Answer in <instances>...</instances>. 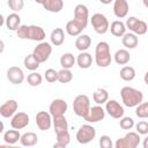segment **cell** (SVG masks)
Returning <instances> with one entry per match:
<instances>
[{"label":"cell","mask_w":148,"mask_h":148,"mask_svg":"<svg viewBox=\"0 0 148 148\" xmlns=\"http://www.w3.org/2000/svg\"><path fill=\"white\" fill-rule=\"evenodd\" d=\"M105 112H106L105 109H103L99 104H97V105L90 108L88 114H87L83 119H84L86 121H88V123H91V124H94V123H98V121H101V120L104 119V117H105Z\"/></svg>","instance_id":"cell-13"},{"label":"cell","mask_w":148,"mask_h":148,"mask_svg":"<svg viewBox=\"0 0 148 148\" xmlns=\"http://www.w3.org/2000/svg\"><path fill=\"white\" fill-rule=\"evenodd\" d=\"M120 96H121V101L124 105L127 108H135L143 101V94L140 90L128 87V86L121 88Z\"/></svg>","instance_id":"cell-1"},{"label":"cell","mask_w":148,"mask_h":148,"mask_svg":"<svg viewBox=\"0 0 148 148\" xmlns=\"http://www.w3.org/2000/svg\"><path fill=\"white\" fill-rule=\"evenodd\" d=\"M101 1V3H103V5H109V3H111L112 1H114V0H99Z\"/></svg>","instance_id":"cell-46"},{"label":"cell","mask_w":148,"mask_h":148,"mask_svg":"<svg viewBox=\"0 0 148 148\" xmlns=\"http://www.w3.org/2000/svg\"><path fill=\"white\" fill-rule=\"evenodd\" d=\"M113 60L118 65H126L131 60V54L126 49H119L113 54Z\"/></svg>","instance_id":"cell-25"},{"label":"cell","mask_w":148,"mask_h":148,"mask_svg":"<svg viewBox=\"0 0 148 148\" xmlns=\"http://www.w3.org/2000/svg\"><path fill=\"white\" fill-rule=\"evenodd\" d=\"M135 114L141 119L148 118V102H142L135 106Z\"/></svg>","instance_id":"cell-38"},{"label":"cell","mask_w":148,"mask_h":148,"mask_svg":"<svg viewBox=\"0 0 148 148\" xmlns=\"http://www.w3.org/2000/svg\"><path fill=\"white\" fill-rule=\"evenodd\" d=\"M29 116L25 112H16L10 120V126L15 130H22L29 125Z\"/></svg>","instance_id":"cell-14"},{"label":"cell","mask_w":148,"mask_h":148,"mask_svg":"<svg viewBox=\"0 0 148 148\" xmlns=\"http://www.w3.org/2000/svg\"><path fill=\"white\" fill-rule=\"evenodd\" d=\"M7 3H8V7L15 13L21 12L24 7V0H8Z\"/></svg>","instance_id":"cell-40"},{"label":"cell","mask_w":148,"mask_h":148,"mask_svg":"<svg viewBox=\"0 0 148 148\" xmlns=\"http://www.w3.org/2000/svg\"><path fill=\"white\" fill-rule=\"evenodd\" d=\"M74 20L83 28L86 29L88 25V20H89V9L86 5L79 3L74 8Z\"/></svg>","instance_id":"cell-9"},{"label":"cell","mask_w":148,"mask_h":148,"mask_svg":"<svg viewBox=\"0 0 148 148\" xmlns=\"http://www.w3.org/2000/svg\"><path fill=\"white\" fill-rule=\"evenodd\" d=\"M135 130L140 135H147L148 134V121L141 120L138 124H135Z\"/></svg>","instance_id":"cell-43"},{"label":"cell","mask_w":148,"mask_h":148,"mask_svg":"<svg viewBox=\"0 0 148 148\" xmlns=\"http://www.w3.org/2000/svg\"><path fill=\"white\" fill-rule=\"evenodd\" d=\"M126 24L124 22H121L120 20H116L111 23L110 25V31L114 37H123L126 34Z\"/></svg>","instance_id":"cell-22"},{"label":"cell","mask_w":148,"mask_h":148,"mask_svg":"<svg viewBox=\"0 0 148 148\" xmlns=\"http://www.w3.org/2000/svg\"><path fill=\"white\" fill-rule=\"evenodd\" d=\"M53 128H54V133L68 131V123L65 118V114L53 117Z\"/></svg>","instance_id":"cell-29"},{"label":"cell","mask_w":148,"mask_h":148,"mask_svg":"<svg viewBox=\"0 0 148 148\" xmlns=\"http://www.w3.org/2000/svg\"><path fill=\"white\" fill-rule=\"evenodd\" d=\"M65 29H66V32H67L69 36H74V37L81 35V32L83 31V28H82L74 18L71 20V21H68V22L66 23Z\"/></svg>","instance_id":"cell-30"},{"label":"cell","mask_w":148,"mask_h":148,"mask_svg":"<svg viewBox=\"0 0 148 148\" xmlns=\"http://www.w3.org/2000/svg\"><path fill=\"white\" fill-rule=\"evenodd\" d=\"M90 110V99L87 95H77L73 101V111L77 117L84 118Z\"/></svg>","instance_id":"cell-3"},{"label":"cell","mask_w":148,"mask_h":148,"mask_svg":"<svg viewBox=\"0 0 148 148\" xmlns=\"http://www.w3.org/2000/svg\"><path fill=\"white\" fill-rule=\"evenodd\" d=\"M6 28L10 31H16L21 27V17L17 13H12L6 17Z\"/></svg>","instance_id":"cell-18"},{"label":"cell","mask_w":148,"mask_h":148,"mask_svg":"<svg viewBox=\"0 0 148 148\" xmlns=\"http://www.w3.org/2000/svg\"><path fill=\"white\" fill-rule=\"evenodd\" d=\"M44 79H45L47 82L53 83V82L58 81V72H57L56 69H53V68H49V69H46L45 73H44Z\"/></svg>","instance_id":"cell-41"},{"label":"cell","mask_w":148,"mask_h":148,"mask_svg":"<svg viewBox=\"0 0 148 148\" xmlns=\"http://www.w3.org/2000/svg\"><path fill=\"white\" fill-rule=\"evenodd\" d=\"M76 62V58L74 57V54L67 52V53H64L61 57H60V65L62 68H67V69H71Z\"/></svg>","instance_id":"cell-33"},{"label":"cell","mask_w":148,"mask_h":148,"mask_svg":"<svg viewBox=\"0 0 148 148\" xmlns=\"http://www.w3.org/2000/svg\"><path fill=\"white\" fill-rule=\"evenodd\" d=\"M119 75L124 81H132L135 77V69L132 66H124L120 69Z\"/></svg>","instance_id":"cell-35"},{"label":"cell","mask_w":148,"mask_h":148,"mask_svg":"<svg viewBox=\"0 0 148 148\" xmlns=\"http://www.w3.org/2000/svg\"><path fill=\"white\" fill-rule=\"evenodd\" d=\"M130 10L128 1L127 0H114L113 1V13L116 17L118 18H124L127 16Z\"/></svg>","instance_id":"cell-17"},{"label":"cell","mask_w":148,"mask_h":148,"mask_svg":"<svg viewBox=\"0 0 148 148\" xmlns=\"http://www.w3.org/2000/svg\"><path fill=\"white\" fill-rule=\"evenodd\" d=\"M17 108L18 105L15 99H8L0 106V114L3 118H10L16 113Z\"/></svg>","instance_id":"cell-16"},{"label":"cell","mask_w":148,"mask_h":148,"mask_svg":"<svg viewBox=\"0 0 148 148\" xmlns=\"http://www.w3.org/2000/svg\"><path fill=\"white\" fill-rule=\"evenodd\" d=\"M105 111L110 117L114 119H120L121 117H124L125 113L123 105H120V103L117 102L116 99H109L105 103Z\"/></svg>","instance_id":"cell-10"},{"label":"cell","mask_w":148,"mask_h":148,"mask_svg":"<svg viewBox=\"0 0 148 148\" xmlns=\"http://www.w3.org/2000/svg\"><path fill=\"white\" fill-rule=\"evenodd\" d=\"M142 2H143V6L148 9V0H142Z\"/></svg>","instance_id":"cell-48"},{"label":"cell","mask_w":148,"mask_h":148,"mask_svg":"<svg viewBox=\"0 0 148 148\" xmlns=\"http://www.w3.org/2000/svg\"><path fill=\"white\" fill-rule=\"evenodd\" d=\"M96 136V130L94 126L89 124H84L80 126V128L76 132V141L81 145H87L90 141H92Z\"/></svg>","instance_id":"cell-6"},{"label":"cell","mask_w":148,"mask_h":148,"mask_svg":"<svg viewBox=\"0 0 148 148\" xmlns=\"http://www.w3.org/2000/svg\"><path fill=\"white\" fill-rule=\"evenodd\" d=\"M27 81H28V84L29 86H31V87H38L42 83V81H43V76L39 73H37V72H32V73H30L28 75Z\"/></svg>","instance_id":"cell-37"},{"label":"cell","mask_w":148,"mask_h":148,"mask_svg":"<svg viewBox=\"0 0 148 148\" xmlns=\"http://www.w3.org/2000/svg\"><path fill=\"white\" fill-rule=\"evenodd\" d=\"M56 135H57V142L53 145L54 148H57V147L65 148V147H67L69 145V142H71V135H69V132L68 131L56 133Z\"/></svg>","instance_id":"cell-31"},{"label":"cell","mask_w":148,"mask_h":148,"mask_svg":"<svg viewBox=\"0 0 148 148\" xmlns=\"http://www.w3.org/2000/svg\"><path fill=\"white\" fill-rule=\"evenodd\" d=\"M16 35L21 39H29V25L21 24V27L16 30Z\"/></svg>","instance_id":"cell-42"},{"label":"cell","mask_w":148,"mask_h":148,"mask_svg":"<svg viewBox=\"0 0 148 148\" xmlns=\"http://www.w3.org/2000/svg\"><path fill=\"white\" fill-rule=\"evenodd\" d=\"M51 53H52V46L47 42H40L39 44H37V46H35L32 51V54L36 57V59L40 64L49 60Z\"/></svg>","instance_id":"cell-8"},{"label":"cell","mask_w":148,"mask_h":148,"mask_svg":"<svg viewBox=\"0 0 148 148\" xmlns=\"http://www.w3.org/2000/svg\"><path fill=\"white\" fill-rule=\"evenodd\" d=\"M126 28L131 31L134 32L135 35H145L148 31V25L145 21L139 20L135 16H130L126 20Z\"/></svg>","instance_id":"cell-7"},{"label":"cell","mask_w":148,"mask_h":148,"mask_svg":"<svg viewBox=\"0 0 148 148\" xmlns=\"http://www.w3.org/2000/svg\"><path fill=\"white\" fill-rule=\"evenodd\" d=\"M20 142L24 147H34L38 142V136L34 132H25L21 135Z\"/></svg>","instance_id":"cell-27"},{"label":"cell","mask_w":148,"mask_h":148,"mask_svg":"<svg viewBox=\"0 0 148 148\" xmlns=\"http://www.w3.org/2000/svg\"><path fill=\"white\" fill-rule=\"evenodd\" d=\"M76 64L80 68L82 69H87L91 66L92 64V56L90 53H88L87 51L80 52L79 56L76 57Z\"/></svg>","instance_id":"cell-21"},{"label":"cell","mask_w":148,"mask_h":148,"mask_svg":"<svg viewBox=\"0 0 148 148\" xmlns=\"http://www.w3.org/2000/svg\"><path fill=\"white\" fill-rule=\"evenodd\" d=\"M21 139V134L18 132V130H8L7 132L3 133V141L7 145H15L17 141H20Z\"/></svg>","instance_id":"cell-32"},{"label":"cell","mask_w":148,"mask_h":148,"mask_svg":"<svg viewBox=\"0 0 148 148\" xmlns=\"http://www.w3.org/2000/svg\"><path fill=\"white\" fill-rule=\"evenodd\" d=\"M111 52H110V45L106 42H99L97 43L95 47V61L98 67H108L111 65Z\"/></svg>","instance_id":"cell-2"},{"label":"cell","mask_w":148,"mask_h":148,"mask_svg":"<svg viewBox=\"0 0 148 148\" xmlns=\"http://www.w3.org/2000/svg\"><path fill=\"white\" fill-rule=\"evenodd\" d=\"M143 81H145V83L148 86V71L145 73V76H143Z\"/></svg>","instance_id":"cell-47"},{"label":"cell","mask_w":148,"mask_h":148,"mask_svg":"<svg viewBox=\"0 0 148 148\" xmlns=\"http://www.w3.org/2000/svg\"><path fill=\"white\" fill-rule=\"evenodd\" d=\"M43 8L50 13H59L64 8L62 0H44L42 3Z\"/></svg>","instance_id":"cell-19"},{"label":"cell","mask_w":148,"mask_h":148,"mask_svg":"<svg viewBox=\"0 0 148 148\" xmlns=\"http://www.w3.org/2000/svg\"><path fill=\"white\" fill-rule=\"evenodd\" d=\"M36 125L40 131H47L53 124V117L50 112L46 111H39L37 112L36 117Z\"/></svg>","instance_id":"cell-11"},{"label":"cell","mask_w":148,"mask_h":148,"mask_svg":"<svg viewBox=\"0 0 148 148\" xmlns=\"http://www.w3.org/2000/svg\"><path fill=\"white\" fill-rule=\"evenodd\" d=\"M140 134L138 132H128L125 136L118 139L114 143L116 148H136L140 145Z\"/></svg>","instance_id":"cell-4"},{"label":"cell","mask_w":148,"mask_h":148,"mask_svg":"<svg viewBox=\"0 0 148 148\" xmlns=\"http://www.w3.org/2000/svg\"><path fill=\"white\" fill-rule=\"evenodd\" d=\"M43 1H44V0H35V2H37V3H40V5L43 3Z\"/></svg>","instance_id":"cell-49"},{"label":"cell","mask_w":148,"mask_h":148,"mask_svg":"<svg viewBox=\"0 0 148 148\" xmlns=\"http://www.w3.org/2000/svg\"><path fill=\"white\" fill-rule=\"evenodd\" d=\"M45 38V31L42 27L31 24L29 25V39L35 42H43Z\"/></svg>","instance_id":"cell-20"},{"label":"cell","mask_w":148,"mask_h":148,"mask_svg":"<svg viewBox=\"0 0 148 148\" xmlns=\"http://www.w3.org/2000/svg\"><path fill=\"white\" fill-rule=\"evenodd\" d=\"M119 126L123 130L128 131V130H132L135 126V123H134L133 118H131V117H121L120 121H119Z\"/></svg>","instance_id":"cell-39"},{"label":"cell","mask_w":148,"mask_h":148,"mask_svg":"<svg viewBox=\"0 0 148 148\" xmlns=\"http://www.w3.org/2000/svg\"><path fill=\"white\" fill-rule=\"evenodd\" d=\"M50 39H51V44L54 46H60L64 44L65 42V31L61 28H56L52 30L51 35H50Z\"/></svg>","instance_id":"cell-23"},{"label":"cell","mask_w":148,"mask_h":148,"mask_svg":"<svg viewBox=\"0 0 148 148\" xmlns=\"http://www.w3.org/2000/svg\"><path fill=\"white\" fill-rule=\"evenodd\" d=\"M92 99L96 104H105L109 101V92L104 88H97L92 94Z\"/></svg>","instance_id":"cell-28"},{"label":"cell","mask_w":148,"mask_h":148,"mask_svg":"<svg viewBox=\"0 0 148 148\" xmlns=\"http://www.w3.org/2000/svg\"><path fill=\"white\" fill-rule=\"evenodd\" d=\"M90 23H91L94 30L99 35L106 34L110 29V23H109L106 16L102 13H95L90 18Z\"/></svg>","instance_id":"cell-5"},{"label":"cell","mask_w":148,"mask_h":148,"mask_svg":"<svg viewBox=\"0 0 148 148\" xmlns=\"http://www.w3.org/2000/svg\"><path fill=\"white\" fill-rule=\"evenodd\" d=\"M7 79L13 84H21L24 81V73L22 68L17 66H12L7 69Z\"/></svg>","instance_id":"cell-15"},{"label":"cell","mask_w":148,"mask_h":148,"mask_svg":"<svg viewBox=\"0 0 148 148\" xmlns=\"http://www.w3.org/2000/svg\"><path fill=\"white\" fill-rule=\"evenodd\" d=\"M142 146H143V148H148V135L143 139V142H142Z\"/></svg>","instance_id":"cell-45"},{"label":"cell","mask_w":148,"mask_h":148,"mask_svg":"<svg viewBox=\"0 0 148 148\" xmlns=\"http://www.w3.org/2000/svg\"><path fill=\"white\" fill-rule=\"evenodd\" d=\"M113 143L109 135H102L99 138V147L101 148H112Z\"/></svg>","instance_id":"cell-44"},{"label":"cell","mask_w":148,"mask_h":148,"mask_svg":"<svg viewBox=\"0 0 148 148\" xmlns=\"http://www.w3.org/2000/svg\"><path fill=\"white\" fill-rule=\"evenodd\" d=\"M23 65H24V67L27 68V69H29V71H31V72H35L39 66H40V62L36 59V57L31 53V54H28V56H25V58H24V60H23Z\"/></svg>","instance_id":"cell-34"},{"label":"cell","mask_w":148,"mask_h":148,"mask_svg":"<svg viewBox=\"0 0 148 148\" xmlns=\"http://www.w3.org/2000/svg\"><path fill=\"white\" fill-rule=\"evenodd\" d=\"M72 79H73V73L71 72V69L61 68L58 72V81L60 83H68L72 81Z\"/></svg>","instance_id":"cell-36"},{"label":"cell","mask_w":148,"mask_h":148,"mask_svg":"<svg viewBox=\"0 0 148 148\" xmlns=\"http://www.w3.org/2000/svg\"><path fill=\"white\" fill-rule=\"evenodd\" d=\"M121 43L126 49H135L139 44L138 35H135L134 32H126L121 37Z\"/></svg>","instance_id":"cell-24"},{"label":"cell","mask_w":148,"mask_h":148,"mask_svg":"<svg viewBox=\"0 0 148 148\" xmlns=\"http://www.w3.org/2000/svg\"><path fill=\"white\" fill-rule=\"evenodd\" d=\"M91 45V38L88 36V35H79L75 39V47L80 51V52H83V51H87Z\"/></svg>","instance_id":"cell-26"},{"label":"cell","mask_w":148,"mask_h":148,"mask_svg":"<svg viewBox=\"0 0 148 148\" xmlns=\"http://www.w3.org/2000/svg\"><path fill=\"white\" fill-rule=\"evenodd\" d=\"M67 109H68V105H67V102L65 99L56 98L51 102V104L49 106V112L52 114V117L64 116L66 113Z\"/></svg>","instance_id":"cell-12"}]
</instances>
